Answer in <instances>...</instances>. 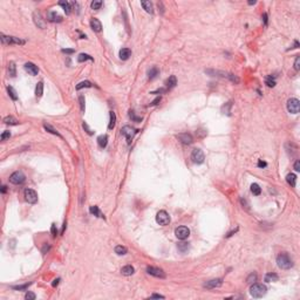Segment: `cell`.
<instances>
[{
    "label": "cell",
    "mask_w": 300,
    "mask_h": 300,
    "mask_svg": "<svg viewBox=\"0 0 300 300\" xmlns=\"http://www.w3.org/2000/svg\"><path fill=\"white\" fill-rule=\"evenodd\" d=\"M130 117H133V118H134L136 122H140V121H142V118H141V117H136V116L134 115V113H133V112H130Z\"/></svg>",
    "instance_id": "816d5d0a"
},
{
    "label": "cell",
    "mask_w": 300,
    "mask_h": 300,
    "mask_svg": "<svg viewBox=\"0 0 300 300\" xmlns=\"http://www.w3.org/2000/svg\"><path fill=\"white\" fill-rule=\"evenodd\" d=\"M132 55V51L129 48H122L120 51V58L121 60H128Z\"/></svg>",
    "instance_id": "d6986e66"
},
{
    "label": "cell",
    "mask_w": 300,
    "mask_h": 300,
    "mask_svg": "<svg viewBox=\"0 0 300 300\" xmlns=\"http://www.w3.org/2000/svg\"><path fill=\"white\" fill-rule=\"evenodd\" d=\"M47 19L52 23H61L62 21V16L60 14H58L56 12H49L47 14Z\"/></svg>",
    "instance_id": "9a60e30c"
},
{
    "label": "cell",
    "mask_w": 300,
    "mask_h": 300,
    "mask_svg": "<svg viewBox=\"0 0 300 300\" xmlns=\"http://www.w3.org/2000/svg\"><path fill=\"white\" fill-rule=\"evenodd\" d=\"M92 82H89V81H82V82H80L77 86H76V90H80V89H82V88H90L92 87Z\"/></svg>",
    "instance_id": "1f68e13d"
},
{
    "label": "cell",
    "mask_w": 300,
    "mask_h": 300,
    "mask_svg": "<svg viewBox=\"0 0 300 300\" xmlns=\"http://www.w3.org/2000/svg\"><path fill=\"white\" fill-rule=\"evenodd\" d=\"M147 272H148L150 275H154V277H156V278H161V279H164V278H165V273L163 272L162 268H158V267L148 266V267H147Z\"/></svg>",
    "instance_id": "8fae6325"
},
{
    "label": "cell",
    "mask_w": 300,
    "mask_h": 300,
    "mask_svg": "<svg viewBox=\"0 0 300 300\" xmlns=\"http://www.w3.org/2000/svg\"><path fill=\"white\" fill-rule=\"evenodd\" d=\"M34 23H35V25L38 27L45 28V23L42 21V18H41V15L39 13H34Z\"/></svg>",
    "instance_id": "ffe728a7"
},
{
    "label": "cell",
    "mask_w": 300,
    "mask_h": 300,
    "mask_svg": "<svg viewBox=\"0 0 300 300\" xmlns=\"http://www.w3.org/2000/svg\"><path fill=\"white\" fill-rule=\"evenodd\" d=\"M90 27L93 28V31H95V32H97V33L102 31V24L100 23V20L96 19V18H93V19H92V21H90Z\"/></svg>",
    "instance_id": "2e32d148"
},
{
    "label": "cell",
    "mask_w": 300,
    "mask_h": 300,
    "mask_svg": "<svg viewBox=\"0 0 300 300\" xmlns=\"http://www.w3.org/2000/svg\"><path fill=\"white\" fill-rule=\"evenodd\" d=\"M255 280H257V274H255V273H251V274L247 277V279H246V282H247L249 284H253Z\"/></svg>",
    "instance_id": "ab89813d"
},
{
    "label": "cell",
    "mask_w": 300,
    "mask_h": 300,
    "mask_svg": "<svg viewBox=\"0 0 300 300\" xmlns=\"http://www.w3.org/2000/svg\"><path fill=\"white\" fill-rule=\"evenodd\" d=\"M31 284H25V285H20V286H12L13 290H18V291H21V290H26Z\"/></svg>",
    "instance_id": "b9f144b4"
},
{
    "label": "cell",
    "mask_w": 300,
    "mask_h": 300,
    "mask_svg": "<svg viewBox=\"0 0 300 300\" xmlns=\"http://www.w3.org/2000/svg\"><path fill=\"white\" fill-rule=\"evenodd\" d=\"M279 277H278L275 273H267L265 275V282L266 283H272V282H278Z\"/></svg>",
    "instance_id": "cb8c5ba5"
},
{
    "label": "cell",
    "mask_w": 300,
    "mask_h": 300,
    "mask_svg": "<svg viewBox=\"0 0 300 300\" xmlns=\"http://www.w3.org/2000/svg\"><path fill=\"white\" fill-rule=\"evenodd\" d=\"M141 5L143 6V8L145 10V12L150 13V14H154V8H153V4L150 1H142Z\"/></svg>",
    "instance_id": "603a6c76"
},
{
    "label": "cell",
    "mask_w": 300,
    "mask_h": 300,
    "mask_svg": "<svg viewBox=\"0 0 300 300\" xmlns=\"http://www.w3.org/2000/svg\"><path fill=\"white\" fill-rule=\"evenodd\" d=\"M25 69H26V72H28V74H31V75H33V76L38 75V73H39V68L34 65V63H32V62H27V63H26V65H25Z\"/></svg>",
    "instance_id": "5bb4252c"
},
{
    "label": "cell",
    "mask_w": 300,
    "mask_h": 300,
    "mask_svg": "<svg viewBox=\"0 0 300 300\" xmlns=\"http://www.w3.org/2000/svg\"><path fill=\"white\" fill-rule=\"evenodd\" d=\"M87 60H90V61H94V59L88 55V54H84V53H81L79 56H77V61L79 62H83V61H87Z\"/></svg>",
    "instance_id": "836d02e7"
},
{
    "label": "cell",
    "mask_w": 300,
    "mask_h": 300,
    "mask_svg": "<svg viewBox=\"0 0 300 300\" xmlns=\"http://www.w3.org/2000/svg\"><path fill=\"white\" fill-rule=\"evenodd\" d=\"M254 4H255L254 0H253V1H249V5H254Z\"/></svg>",
    "instance_id": "6125c7cd"
},
{
    "label": "cell",
    "mask_w": 300,
    "mask_h": 300,
    "mask_svg": "<svg viewBox=\"0 0 300 300\" xmlns=\"http://www.w3.org/2000/svg\"><path fill=\"white\" fill-rule=\"evenodd\" d=\"M8 74L11 75V76H15V65H14V62H10V65H8Z\"/></svg>",
    "instance_id": "74e56055"
},
{
    "label": "cell",
    "mask_w": 300,
    "mask_h": 300,
    "mask_svg": "<svg viewBox=\"0 0 300 300\" xmlns=\"http://www.w3.org/2000/svg\"><path fill=\"white\" fill-rule=\"evenodd\" d=\"M97 143H99V145H100L101 148H104V147L107 145V143H108V136H107V135H101V136H99V137H97Z\"/></svg>",
    "instance_id": "484cf974"
},
{
    "label": "cell",
    "mask_w": 300,
    "mask_h": 300,
    "mask_svg": "<svg viewBox=\"0 0 300 300\" xmlns=\"http://www.w3.org/2000/svg\"><path fill=\"white\" fill-rule=\"evenodd\" d=\"M177 247H178V250H179L181 252H185V251L189 249V243H184V242H183V243H179Z\"/></svg>",
    "instance_id": "f35d334b"
},
{
    "label": "cell",
    "mask_w": 300,
    "mask_h": 300,
    "mask_svg": "<svg viewBox=\"0 0 300 300\" xmlns=\"http://www.w3.org/2000/svg\"><path fill=\"white\" fill-rule=\"evenodd\" d=\"M26 181V176L21 171H15L10 176V182L13 184H23Z\"/></svg>",
    "instance_id": "52a82bcc"
},
{
    "label": "cell",
    "mask_w": 300,
    "mask_h": 300,
    "mask_svg": "<svg viewBox=\"0 0 300 300\" xmlns=\"http://www.w3.org/2000/svg\"><path fill=\"white\" fill-rule=\"evenodd\" d=\"M299 108H300V102L298 99L292 97L287 101V109L290 113L292 114H298L299 113Z\"/></svg>",
    "instance_id": "8992f818"
},
{
    "label": "cell",
    "mask_w": 300,
    "mask_h": 300,
    "mask_svg": "<svg viewBox=\"0 0 300 300\" xmlns=\"http://www.w3.org/2000/svg\"><path fill=\"white\" fill-rule=\"evenodd\" d=\"M226 76H227L232 82H234V83H238V82H239V79L236 76V75H233V74H227Z\"/></svg>",
    "instance_id": "7bdbcfd3"
},
{
    "label": "cell",
    "mask_w": 300,
    "mask_h": 300,
    "mask_svg": "<svg viewBox=\"0 0 300 300\" xmlns=\"http://www.w3.org/2000/svg\"><path fill=\"white\" fill-rule=\"evenodd\" d=\"M298 47H299V42L295 40V41H294V46H293L292 48H298Z\"/></svg>",
    "instance_id": "91938a15"
},
{
    "label": "cell",
    "mask_w": 300,
    "mask_h": 300,
    "mask_svg": "<svg viewBox=\"0 0 300 300\" xmlns=\"http://www.w3.org/2000/svg\"><path fill=\"white\" fill-rule=\"evenodd\" d=\"M79 101H80V105H81V110L84 112V96L80 95L79 96Z\"/></svg>",
    "instance_id": "bcb514c9"
},
{
    "label": "cell",
    "mask_w": 300,
    "mask_h": 300,
    "mask_svg": "<svg viewBox=\"0 0 300 300\" xmlns=\"http://www.w3.org/2000/svg\"><path fill=\"white\" fill-rule=\"evenodd\" d=\"M59 5L63 8V11L66 12V14H71V12H72V7H71V4H69V3H67V1H60Z\"/></svg>",
    "instance_id": "4316f807"
},
{
    "label": "cell",
    "mask_w": 300,
    "mask_h": 300,
    "mask_svg": "<svg viewBox=\"0 0 300 300\" xmlns=\"http://www.w3.org/2000/svg\"><path fill=\"white\" fill-rule=\"evenodd\" d=\"M176 84H177V79H176L175 75H171V76L166 80V87H168V89H173L174 87H176Z\"/></svg>",
    "instance_id": "ac0fdd59"
},
{
    "label": "cell",
    "mask_w": 300,
    "mask_h": 300,
    "mask_svg": "<svg viewBox=\"0 0 300 300\" xmlns=\"http://www.w3.org/2000/svg\"><path fill=\"white\" fill-rule=\"evenodd\" d=\"M36 297H35V294L33 293V292H28V293H26V295H25V299H27V300H34Z\"/></svg>",
    "instance_id": "7dc6e473"
},
{
    "label": "cell",
    "mask_w": 300,
    "mask_h": 300,
    "mask_svg": "<svg viewBox=\"0 0 300 300\" xmlns=\"http://www.w3.org/2000/svg\"><path fill=\"white\" fill-rule=\"evenodd\" d=\"M4 123L10 124V125H16V124H19V121L16 118H14L13 116H7L4 118Z\"/></svg>",
    "instance_id": "83f0119b"
},
{
    "label": "cell",
    "mask_w": 300,
    "mask_h": 300,
    "mask_svg": "<svg viewBox=\"0 0 300 300\" xmlns=\"http://www.w3.org/2000/svg\"><path fill=\"white\" fill-rule=\"evenodd\" d=\"M83 128H84V129H86V132H87L89 135H93V132H92V130L89 129V128H88V124L86 123V122H83Z\"/></svg>",
    "instance_id": "c3c4849f"
},
{
    "label": "cell",
    "mask_w": 300,
    "mask_h": 300,
    "mask_svg": "<svg viewBox=\"0 0 300 300\" xmlns=\"http://www.w3.org/2000/svg\"><path fill=\"white\" fill-rule=\"evenodd\" d=\"M294 69H295V71H299V69H300V56H297V58H295V61H294Z\"/></svg>",
    "instance_id": "f6af8a7d"
},
{
    "label": "cell",
    "mask_w": 300,
    "mask_h": 300,
    "mask_svg": "<svg viewBox=\"0 0 300 300\" xmlns=\"http://www.w3.org/2000/svg\"><path fill=\"white\" fill-rule=\"evenodd\" d=\"M7 92H8V95L11 96V99H12L13 101H16V100H18L16 92L13 89V87H11V86H8V87H7Z\"/></svg>",
    "instance_id": "d590c367"
},
{
    "label": "cell",
    "mask_w": 300,
    "mask_h": 300,
    "mask_svg": "<svg viewBox=\"0 0 300 300\" xmlns=\"http://www.w3.org/2000/svg\"><path fill=\"white\" fill-rule=\"evenodd\" d=\"M89 212L92 213V215L96 216V217H100V218H104V216L102 215V212L100 211L99 206H96V205H93V206H90V208H89Z\"/></svg>",
    "instance_id": "44dd1931"
},
{
    "label": "cell",
    "mask_w": 300,
    "mask_h": 300,
    "mask_svg": "<svg viewBox=\"0 0 300 300\" xmlns=\"http://www.w3.org/2000/svg\"><path fill=\"white\" fill-rule=\"evenodd\" d=\"M266 165H267V163H266V162H264V161H262V160L258 162V166H259V168H265Z\"/></svg>",
    "instance_id": "f5cc1de1"
},
{
    "label": "cell",
    "mask_w": 300,
    "mask_h": 300,
    "mask_svg": "<svg viewBox=\"0 0 300 300\" xmlns=\"http://www.w3.org/2000/svg\"><path fill=\"white\" fill-rule=\"evenodd\" d=\"M294 170L295 171H300V161L299 160H297L295 163H294Z\"/></svg>",
    "instance_id": "f907efd6"
},
{
    "label": "cell",
    "mask_w": 300,
    "mask_h": 300,
    "mask_svg": "<svg viewBox=\"0 0 300 300\" xmlns=\"http://www.w3.org/2000/svg\"><path fill=\"white\" fill-rule=\"evenodd\" d=\"M251 192L253 195H255V196H258V195H260V192H262V189H260V186L257 184V183H253L252 185H251Z\"/></svg>",
    "instance_id": "d6a6232c"
},
{
    "label": "cell",
    "mask_w": 300,
    "mask_h": 300,
    "mask_svg": "<svg viewBox=\"0 0 300 300\" xmlns=\"http://www.w3.org/2000/svg\"><path fill=\"white\" fill-rule=\"evenodd\" d=\"M175 234L176 237L181 240H184L186 239L189 236H190V230L186 227V226H178L176 230H175Z\"/></svg>",
    "instance_id": "ba28073f"
},
{
    "label": "cell",
    "mask_w": 300,
    "mask_h": 300,
    "mask_svg": "<svg viewBox=\"0 0 300 300\" xmlns=\"http://www.w3.org/2000/svg\"><path fill=\"white\" fill-rule=\"evenodd\" d=\"M151 298H162V299H163V298H164V295H161V294H153V295H151Z\"/></svg>",
    "instance_id": "9f6ffc18"
},
{
    "label": "cell",
    "mask_w": 300,
    "mask_h": 300,
    "mask_svg": "<svg viewBox=\"0 0 300 300\" xmlns=\"http://www.w3.org/2000/svg\"><path fill=\"white\" fill-rule=\"evenodd\" d=\"M11 137V133L10 132H4L3 134H1V136H0V138H1V141H5V140H7V138H10Z\"/></svg>",
    "instance_id": "ee69618b"
},
{
    "label": "cell",
    "mask_w": 300,
    "mask_h": 300,
    "mask_svg": "<svg viewBox=\"0 0 300 300\" xmlns=\"http://www.w3.org/2000/svg\"><path fill=\"white\" fill-rule=\"evenodd\" d=\"M177 138H178L182 143H184V144H191L192 142H194V138H192V136H191L190 134H188V133H183V134L177 135Z\"/></svg>",
    "instance_id": "4fadbf2b"
},
{
    "label": "cell",
    "mask_w": 300,
    "mask_h": 300,
    "mask_svg": "<svg viewBox=\"0 0 300 300\" xmlns=\"http://www.w3.org/2000/svg\"><path fill=\"white\" fill-rule=\"evenodd\" d=\"M1 41L3 44H7V45H11V44H16V45H24L25 41L24 40H20L19 38H15V36H6L4 34H1Z\"/></svg>",
    "instance_id": "30bf717a"
},
{
    "label": "cell",
    "mask_w": 300,
    "mask_h": 300,
    "mask_svg": "<svg viewBox=\"0 0 300 300\" xmlns=\"http://www.w3.org/2000/svg\"><path fill=\"white\" fill-rule=\"evenodd\" d=\"M158 74H160L158 68H157V67H153V68H150V71L148 72V77H149L150 80H154Z\"/></svg>",
    "instance_id": "d4e9b609"
},
{
    "label": "cell",
    "mask_w": 300,
    "mask_h": 300,
    "mask_svg": "<svg viewBox=\"0 0 300 300\" xmlns=\"http://www.w3.org/2000/svg\"><path fill=\"white\" fill-rule=\"evenodd\" d=\"M6 188H7L6 185H3V188H1V192H3V194H5V192H6V190H7Z\"/></svg>",
    "instance_id": "94428289"
},
{
    "label": "cell",
    "mask_w": 300,
    "mask_h": 300,
    "mask_svg": "<svg viewBox=\"0 0 300 300\" xmlns=\"http://www.w3.org/2000/svg\"><path fill=\"white\" fill-rule=\"evenodd\" d=\"M263 19H264V24H265V25H267V14H266V13L264 14Z\"/></svg>",
    "instance_id": "6f0895ef"
},
{
    "label": "cell",
    "mask_w": 300,
    "mask_h": 300,
    "mask_svg": "<svg viewBox=\"0 0 300 300\" xmlns=\"http://www.w3.org/2000/svg\"><path fill=\"white\" fill-rule=\"evenodd\" d=\"M25 199L31 204H35L38 202V194L32 189H26L25 190Z\"/></svg>",
    "instance_id": "7c38bea8"
},
{
    "label": "cell",
    "mask_w": 300,
    "mask_h": 300,
    "mask_svg": "<svg viewBox=\"0 0 300 300\" xmlns=\"http://www.w3.org/2000/svg\"><path fill=\"white\" fill-rule=\"evenodd\" d=\"M109 115H110V122H109L108 128L112 130V129H114V128H115V124H116V115H115L114 112H110Z\"/></svg>",
    "instance_id": "4dcf8cb0"
},
{
    "label": "cell",
    "mask_w": 300,
    "mask_h": 300,
    "mask_svg": "<svg viewBox=\"0 0 300 300\" xmlns=\"http://www.w3.org/2000/svg\"><path fill=\"white\" fill-rule=\"evenodd\" d=\"M265 83L268 86V87H274V86H275V80H274V77L272 75H268L265 79Z\"/></svg>",
    "instance_id": "8d00e7d4"
},
{
    "label": "cell",
    "mask_w": 300,
    "mask_h": 300,
    "mask_svg": "<svg viewBox=\"0 0 300 300\" xmlns=\"http://www.w3.org/2000/svg\"><path fill=\"white\" fill-rule=\"evenodd\" d=\"M161 100H162V99H161V96L156 97V99H155V100H154L151 103H150V105H156V104H158V103L161 102Z\"/></svg>",
    "instance_id": "681fc988"
},
{
    "label": "cell",
    "mask_w": 300,
    "mask_h": 300,
    "mask_svg": "<svg viewBox=\"0 0 300 300\" xmlns=\"http://www.w3.org/2000/svg\"><path fill=\"white\" fill-rule=\"evenodd\" d=\"M156 222L160 224V225H168L169 223H170V216H169V213L166 212V211H164V210H161V211H158L157 212V215H156Z\"/></svg>",
    "instance_id": "3957f363"
},
{
    "label": "cell",
    "mask_w": 300,
    "mask_h": 300,
    "mask_svg": "<svg viewBox=\"0 0 300 300\" xmlns=\"http://www.w3.org/2000/svg\"><path fill=\"white\" fill-rule=\"evenodd\" d=\"M222 285H223V279L222 278H217V279H212V280H209V282L204 283L203 287H205L208 290H213V288L221 287Z\"/></svg>",
    "instance_id": "9c48e42d"
},
{
    "label": "cell",
    "mask_w": 300,
    "mask_h": 300,
    "mask_svg": "<svg viewBox=\"0 0 300 300\" xmlns=\"http://www.w3.org/2000/svg\"><path fill=\"white\" fill-rule=\"evenodd\" d=\"M101 6H102V1H100V0H95V1L92 3V8L93 10H100Z\"/></svg>",
    "instance_id": "60d3db41"
},
{
    "label": "cell",
    "mask_w": 300,
    "mask_h": 300,
    "mask_svg": "<svg viewBox=\"0 0 300 300\" xmlns=\"http://www.w3.org/2000/svg\"><path fill=\"white\" fill-rule=\"evenodd\" d=\"M59 282H60V278H58V279H55V280L53 282V286H56V285L59 284Z\"/></svg>",
    "instance_id": "680465c9"
},
{
    "label": "cell",
    "mask_w": 300,
    "mask_h": 300,
    "mask_svg": "<svg viewBox=\"0 0 300 300\" xmlns=\"http://www.w3.org/2000/svg\"><path fill=\"white\" fill-rule=\"evenodd\" d=\"M191 160L194 163L196 164H202L205 160V156H204V153L202 151L201 149H194L191 153Z\"/></svg>",
    "instance_id": "277c9868"
},
{
    "label": "cell",
    "mask_w": 300,
    "mask_h": 300,
    "mask_svg": "<svg viewBox=\"0 0 300 300\" xmlns=\"http://www.w3.org/2000/svg\"><path fill=\"white\" fill-rule=\"evenodd\" d=\"M286 181L287 183L291 185V186H295V183H297V176L294 174H288L286 176Z\"/></svg>",
    "instance_id": "f1b7e54d"
},
{
    "label": "cell",
    "mask_w": 300,
    "mask_h": 300,
    "mask_svg": "<svg viewBox=\"0 0 300 300\" xmlns=\"http://www.w3.org/2000/svg\"><path fill=\"white\" fill-rule=\"evenodd\" d=\"M42 94H44V83L41 81L36 83V87H35V95L36 97H41Z\"/></svg>",
    "instance_id": "7402d4cb"
},
{
    "label": "cell",
    "mask_w": 300,
    "mask_h": 300,
    "mask_svg": "<svg viewBox=\"0 0 300 300\" xmlns=\"http://www.w3.org/2000/svg\"><path fill=\"white\" fill-rule=\"evenodd\" d=\"M62 52L67 53V54H72V53H74V49H62Z\"/></svg>",
    "instance_id": "11a10c76"
},
{
    "label": "cell",
    "mask_w": 300,
    "mask_h": 300,
    "mask_svg": "<svg viewBox=\"0 0 300 300\" xmlns=\"http://www.w3.org/2000/svg\"><path fill=\"white\" fill-rule=\"evenodd\" d=\"M277 264L283 270H288V268H291L293 266V262H292V259L290 258V255L286 252H283V253H280L279 255L277 257Z\"/></svg>",
    "instance_id": "6da1fadb"
},
{
    "label": "cell",
    "mask_w": 300,
    "mask_h": 300,
    "mask_svg": "<svg viewBox=\"0 0 300 300\" xmlns=\"http://www.w3.org/2000/svg\"><path fill=\"white\" fill-rule=\"evenodd\" d=\"M134 272H135V268L132 265H125L121 268V273L123 275H132V274H134Z\"/></svg>",
    "instance_id": "e0dca14e"
},
{
    "label": "cell",
    "mask_w": 300,
    "mask_h": 300,
    "mask_svg": "<svg viewBox=\"0 0 300 300\" xmlns=\"http://www.w3.org/2000/svg\"><path fill=\"white\" fill-rule=\"evenodd\" d=\"M121 133H122V135H123V136H125V137H127V141H128V143H130V142H132V140L134 138L135 134L137 133V130H136V129H134V128H132L130 125H124V127L122 128Z\"/></svg>",
    "instance_id": "5b68a950"
},
{
    "label": "cell",
    "mask_w": 300,
    "mask_h": 300,
    "mask_svg": "<svg viewBox=\"0 0 300 300\" xmlns=\"http://www.w3.org/2000/svg\"><path fill=\"white\" fill-rule=\"evenodd\" d=\"M44 128H45V129H46L48 133H51V134H53V135H56V136H59V137H62V136L60 135V133H59L56 129H54L52 125H49V124H44Z\"/></svg>",
    "instance_id": "f546056e"
},
{
    "label": "cell",
    "mask_w": 300,
    "mask_h": 300,
    "mask_svg": "<svg viewBox=\"0 0 300 300\" xmlns=\"http://www.w3.org/2000/svg\"><path fill=\"white\" fill-rule=\"evenodd\" d=\"M56 232H58V231H56V226H55V224H52V233H53L54 237L56 236Z\"/></svg>",
    "instance_id": "db71d44e"
},
{
    "label": "cell",
    "mask_w": 300,
    "mask_h": 300,
    "mask_svg": "<svg viewBox=\"0 0 300 300\" xmlns=\"http://www.w3.org/2000/svg\"><path fill=\"white\" fill-rule=\"evenodd\" d=\"M266 292H267V288L263 284H254L253 283V285L250 288V293L253 298H263L266 294Z\"/></svg>",
    "instance_id": "7a4b0ae2"
},
{
    "label": "cell",
    "mask_w": 300,
    "mask_h": 300,
    "mask_svg": "<svg viewBox=\"0 0 300 300\" xmlns=\"http://www.w3.org/2000/svg\"><path fill=\"white\" fill-rule=\"evenodd\" d=\"M127 252H128V250H127V247H125V246L117 245V246L115 247V253H117L118 255H123V254H125Z\"/></svg>",
    "instance_id": "e575fe53"
}]
</instances>
